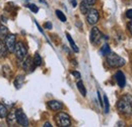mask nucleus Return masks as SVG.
I'll use <instances>...</instances> for the list:
<instances>
[{
	"mask_svg": "<svg viewBox=\"0 0 132 127\" xmlns=\"http://www.w3.org/2000/svg\"><path fill=\"white\" fill-rule=\"evenodd\" d=\"M107 63L110 67L120 68L125 64V60L114 52H110L107 55Z\"/></svg>",
	"mask_w": 132,
	"mask_h": 127,
	"instance_id": "nucleus-1",
	"label": "nucleus"
},
{
	"mask_svg": "<svg viewBox=\"0 0 132 127\" xmlns=\"http://www.w3.org/2000/svg\"><path fill=\"white\" fill-rule=\"evenodd\" d=\"M117 109L122 115H124L126 117H130L132 115V104L125 101V100H123V99H120L118 101Z\"/></svg>",
	"mask_w": 132,
	"mask_h": 127,
	"instance_id": "nucleus-2",
	"label": "nucleus"
},
{
	"mask_svg": "<svg viewBox=\"0 0 132 127\" xmlns=\"http://www.w3.org/2000/svg\"><path fill=\"white\" fill-rule=\"evenodd\" d=\"M55 121L57 123L58 126L62 127H68L71 125V120L68 114H66L64 112H60L55 116Z\"/></svg>",
	"mask_w": 132,
	"mask_h": 127,
	"instance_id": "nucleus-3",
	"label": "nucleus"
},
{
	"mask_svg": "<svg viewBox=\"0 0 132 127\" xmlns=\"http://www.w3.org/2000/svg\"><path fill=\"white\" fill-rule=\"evenodd\" d=\"M14 53H15V56H16L17 59L21 61L27 57L28 49L22 42H17L15 44V48H14Z\"/></svg>",
	"mask_w": 132,
	"mask_h": 127,
	"instance_id": "nucleus-4",
	"label": "nucleus"
},
{
	"mask_svg": "<svg viewBox=\"0 0 132 127\" xmlns=\"http://www.w3.org/2000/svg\"><path fill=\"white\" fill-rule=\"evenodd\" d=\"M100 19V14L99 11L97 9H94V8H90L88 10V12L86 13V20L89 25L92 26H95Z\"/></svg>",
	"mask_w": 132,
	"mask_h": 127,
	"instance_id": "nucleus-5",
	"label": "nucleus"
},
{
	"mask_svg": "<svg viewBox=\"0 0 132 127\" xmlns=\"http://www.w3.org/2000/svg\"><path fill=\"white\" fill-rule=\"evenodd\" d=\"M16 115V121L17 123L21 126H29V119L26 115V113L22 111L21 109H17L15 111Z\"/></svg>",
	"mask_w": 132,
	"mask_h": 127,
	"instance_id": "nucleus-6",
	"label": "nucleus"
},
{
	"mask_svg": "<svg viewBox=\"0 0 132 127\" xmlns=\"http://www.w3.org/2000/svg\"><path fill=\"white\" fill-rule=\"evenodd\" d=\"M102 33L100 31L97 27H94L90 31V42L94 44V45H97L99 44L102 40Z\"/></svg>",
	"mask_w": 132,
	"mask_h": 127,
	"instance_id": "nucleus-7",
	"label": "nucleus"
},
{
	"mask_svg": "<svg viewBox=\"0 0 132 127\" xmlns=\"http://www.w3.org/2000/svg\"><path fill=\"white\" fill-rule=\"evenodd\" d=\"M15 44H16V41H15V36L14 35H7V37L5 38V45L8 49L9 52H14V48H15Z\"/></svg>",
	"mask_w": 132,
	"mask_h": 127,
	"instance_id": "nucleus-8",
	"label": "nucleus"
},
{
	"mask_svg": "<svg viewBox=\"0 0 132 127\" xmlns=\"http://www.w3.org/2000/svg\"><path fill=\"white\" fill-rule=\"evenodd\" d=\"M22 67H23V69L26 70V71H28V72H32L34 71V69H35V67H36V65L34 63V59H32L31 57H26L24 58V61L22 62Z\"/></svg>",
	"mask_w": 132,
	"mask_h": 127,
	"instance_id": "nucleus-9",
	"label": "nucleus"
},
{
	"mask_svg": "<svg viewBox=\"0 0 132 127\" xmlns=\"http://www.w3.org/2000/svg\"><path fill=\"white\" fill-rule=\"evenodd\" d=\"M115 78L117 81V84L119 85V88L123 89L125 85H126V78H125V75L124 73L121 71V70H118L115 74Z\"/></svg>",
	"mask_w": 132,
	"mask_h": 127,
	"instance_id": "nucleus-10",
	"label": "nucleus"
},
{
	"mask_svg": "<svg viewBox=\"0 0 132 127\" xmlns=\"http://www.w3.org/2000/svg\"><path fill=\"white\" fill-rule=\"evenodd\" d=\"M48 107L52 111H60L63 108V105H62L61 102L53 100V101H49L48 102Z\"/></svg>",
	"mask_w": 132,
	"mask_h": 127,
	"instance_id": "nucleus-11",
	"label": "nucleus"
},
{
	"mask_svg": "<svg viewBox=\"0 0 132 127\" xmlns=\"http://www.w3.org/2000/svg\"><path fill=\"white\" fill-rule=\"evenodd\" d=\"M6 121H7V124L12 126L16 123V115H15V111H11L10 113L7 114L6 116Z\"/></svg>",
	"mask_w": 132,
	"mask_h": 127,
	"instance_id": "nucleus-12",
	"label": "nucleus"
},
{
	"mask_svg": "<svg viewBox=\"0 0 132 127\" xmlns=\"http://www.w3.org/2000/svg\"><path fill=\"white\" fill-rule=\"evenodd\" d=\"M8 49L5 45V42H3L2 40H0V58H5L8 54Z\"/></svg>",
	"mask_w": 132,
	"mask_h": 127,
	"instance_id": "nucleus-13",
	"label": "nucleus"
},
{
	"mask_svg": "<svg viewBox=\"0 0 132 127\" xmlns=\"http://www.w3.org/2000/svg\"><path fill=\"white\" fill-rule=\"evenodd\" d=\"M66 38H67V40H68V42H69V44H70V46H71V48L73 49V51L74 52H78L79 51V49H78V47L76 46V44H75V42L73 41V39L71 38V36L68 34V33H66Z\"/></svg>",
	"mask_w": 132,
	"mask_h": 127,
	"instance_id": "nucleus-14",
	"label": "nucleus"
},
{
	"mask_svg": "<svg viewBox=\"0 0 132 127\" xmlns=\"http://www.w3.org/2000/svg\"><path fill=\"white\" fill-rule=\"evenodd\" d=\"M90 5H88V4H86L84 1H82L81 3H80V5H79V8H80V12L82 13V14H86L87 12H88V10L90 9Z\"/></svg>",
	"mask_w": 132,
	"mask_h": 127,
	"instance_id": "nucleus-15",
	"label": "nucleus"
},
{
	"mask_svg": "<svg viewBox=\"0 0 132 127\" xmlns=\"http://www.w3.org/2000/svg\"><path fill=\"white\" fill-rule=\"evenodd\" d=\"M23 80H24V76L23 75H18L15 80H14V85L16 89H20L21 85L23 84Z\"/></svg>",
	"mask_w": 132,
	"mask_h": 127,
	"instance_id": "nucleus-16",
	"label": "nucleus"
},
{
	"mask_svg": "<svg viewBox=\"0 0 132 127\" xmlns=\"http://www.w3.org/2000/svg\"><path fill=\"white\" fill-rule=\"evenodd\" d=\"M7 35H8V30H7V28H6L5 26L1 25V26H0V40H1V39H5V38L7 37Z\"/></svg>",
	"mask_w": 132,
	"mask_h": 127,
	"instance_id": "nucleus-17",
	"label": "nucleus"
},
{
	"mask_svg": "<svg viewBox=\"0 0 132 127\" xmlns=\"http://www.w3.org/2000/svg\"><path fill=\"white\" fill-rule=\"evenodd\" d=\"M77 89H78V91H79V93L83 96V97H85L86 96V90H85V86L83 85V82L81 80H79L78 82H77Z\"/></svg>",
	"mask_w": 132,
	"mask_h": 127,
	"instance_id": "nucleus-18",
	"label": "nucleus"
},
{
	"mask_svg": "<svg viewBox=\"0 0 132 127\" xmlns=\"http://www.w3.org/2000/svg\"><path fill=\"white\" fill-rule=\"evenodd\" d=\"M100 52H101V54L103 55V56H107L110 52H111V49H110V46L108 45V44H105L103 47L101 48V50H100Z\"/></svg>",
	"mask_w": 132,
	"mask_h": 127,
	"instance_id": "nucleus-19",
	"label": "nucleus"
},
{
	"mask_svg": "<svg viewBox=\"0 0 132 127\" xmlns=\"http://www.w3.org/2000/svg\"><path fill=\"white\" fill-rule=\"evenodd\" d=\"M7 114H8V110L6 106H4L3 104H0V118H6Z\"/></svg>",
	"mask_w": 132,
	"mask_h": 127,
	"instance_id": "nucleus-20",
	"label": "nucleus"
},
{
	"mask_svg": "<svg viewBox=\"0 0 132 127\" xmlns=\"http://www.w3.org/2000/svg\"><path fill=\"white\" fill-rule=\"evenodd\" d=\"M34 63L36 66H40L42 64V57L40 56L39 53H36L35 56H34Z\"/></svg>",
	"mask_w": 132,
	"mask_h": 127,
	"instance_id": "nucleus-21",
	"label": "nucleus"
},
{
	"mask_svg": "<svg viewBox=\"0 0 132 127\" xmlns=\"http://www.w3.org/2000/svg\"><path fill=\"white\" fill-rule=\"evenodd\" d=\"M104 106H105V113H109V110H110V105H109L108 97H107L106 95H104Z\"/></svg>",
	"mask_w": 132,
	"mask_h": 127,
	"instance_id": "nucleus-22",
	"label": "nucleus"
},
{
	"mask_svg": "<svg viewBox=\"0 0 132 127\" xmlns=\"http://www.w3.org/2000/svg\"><path fill=\"white\" fill-rule=\"evenodd\" d=\"M2 72H3V74H4V76H5V77H8V76L10 75V73H11L9 66H7V65H4V66L2 67Z\"/></svg>",
	"mask_w": 132,
	"mask_h": 127,
	"instance_id": "nucleus-23",
	"label": "nucleus"
},
{
	"mask_svg": "<svg viewBox=\"0 0 132 127\" xmlns=\"http://www.w3.org/2000/svg\"><path fill=\"white\" fill-rule=\"evenodd\" d=\"M56 15H57V17H58L61 21H63V22H65L66 21V16L64 15V13H63L62 11H60L59 9L56 10Z\"/></svg>",
	"mask_w": 132,
	"mask_h": 127,
	"instance_id": "nucleus-24",
	"label": "nucleus"
},
{
	"mask_svg": "<svg viewBox=\"0 0 132 127\" xmlns=\"http://www.w3.org/2000/svg\"><path fill=\"white\" fill-rule=\"evenodd\" d=\"M28 6H29V8H30L33 12H35V13H37V12L39 11V7H38L37 5H35V4H29Z\"/></svg>",
	"mask_w": 132,
	"mask_h": 127,
	"instance_id": "nucleus-25",
	"label": "nucleus"
},
{
	"mask_svg": "<svg viewBox=\"0 0 132 127\" xmlns=\"http://www.w3.org/2000/svg\"><path fill=\"white\" fill-rule=\"evenodd\" d=\"M121 99H123V100H125V101H127V102H129V103H131L132 104V96L130 95H124Z\"/></svg>",
	"mask_w": 132,
	"mask_h": 127,
	"instance_id": "nucleus-26",
	"label": "nucleus"
},
{
	"mask_svg": "<svg viewBox=\"0 0 132 127\" xmlns=\"http://www.w3.org/2000/svg\"><path fill=\"white\" fill-rule=\"evenodd\" d=\"M71 74H72L75 78H78V80H80V77H81V75H80V73H79L78 71H71Z\"/></svg>",
	"mask_w": 132,
	"mask_h": 127,
	"instance_id": "nucleus-27",
	"label": "nucleus"
},
{
	"mask_svg": "<svg viewBox=\"0 0 132 127\" xmlns=\"http://www.w3.org/2000/svg\"><path fill=\"white\" fill-rule=\"evenodd\" d=\"M82 1H84L86 4H88V5L93 6V5H95V4H96V1H97V0H82Z\"/></svg>",
	"mask_w": 132,
	"mask_h": 127,
	"instance_id": "nucleus-28",
	"label": "nucleus"
},
{
	"mask_svg": "<svg viewBox=\"0 0 132 127\" xmlns=\"http://www.w3.org/2000/svg\"><path fill=\"white\" fill-rule=\"evenodd\" d=\"M126 16H127L128 18L132 19V9H128V10L126 11Z\"/></svg>",
	"mask_w": 132,
	"mask_h": 127,
	"instance_id": "nucleus-29",
	"label": "nucleus"
},
{
	"mask_svg": "<svg viewBox=\"0 0 132 127\" xmlns=\"http://www.w3.org/2000/svg\"><path fill=\"white\" fill-rule=\"evenodd\" d=\"M98 98H99V101H100V104H101V106H102V107H104V102H103V100H102L101 93H100L99 91H98Z\"/></svg>",
	"mask_w": 132,
	"mask_h": 127,
	"instance_id": "nucleus-30",
	"label": "nucleus"
},
{
	"mask_svg": "<svg viewBox=\"0 0 132 127\" xmlns=\"http://www.w3.org/2000/svg\"><path fill=\"white\" fill-rule=\"evenodd\" d=\"M45 28H46V29H48V30H51V29L53 28V26H52V23H51V22L48 21V22H46V23H45Z\"/></svg>",
	"mask_w": 132,
	"mask_h": 127,
	"instance_id": "nucleus-31",
	"label": "nucleus"
},
{
	"mask_svg": "<svg viewBox=\"0 0 132 127\" xmlns=\"http://www.w3.org/2000/svg\"><path fill=\"white\" fill-rule=\"evenodd\" d=\"M127 28H128V30H129V32H130V34L132 35V21H130V22H128V25H127Z\"/></svg>",
	"mask_w": 132,
	"mask_h": 127,
	"instance_id": "nucleus-32",
	"label": "nucleus"
},
{
	"mask_svg": "<svg viewBox=\"0 0 132 127\" xmlns=\"http://www.w3.org/2000/svg\"><path fill=\"white\" fill-rule=\"evenodd\" d=\"M70 1H71V3H72V6H73V7H76V5H77L76 0H70Z\"/></svg>",
	"mask_w": 132,
	"mask_h": 127,
	"instance_id": "nucleus-33",
	"label": "nucleus"
},
{
	"mask_svg": "<svg viewBox=\"0 0 132 127\" xmlns=\"http://www.w3.org/2000/svg\"><path fill=\"white\" fill-rule=\"evenodd\" d=\"M44 126H45V127H51V126H52V125H51V124H50L49 122H46V123H45V124H44Z\"/></svg>",
	"mask_w": 132,
	"mask_h": 127,
	"instance_id": "nucleus-34",
	"label": "nucleus"
}]
</instances>
